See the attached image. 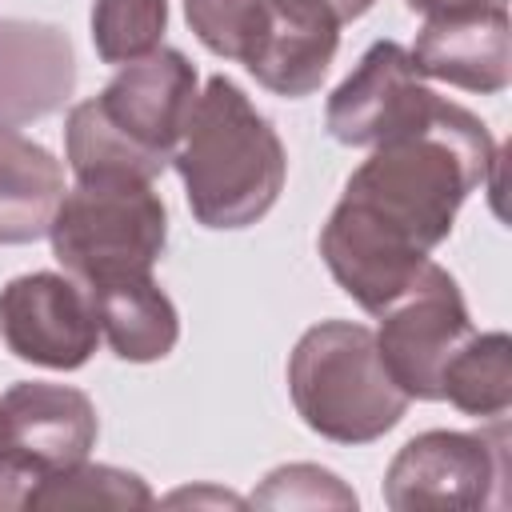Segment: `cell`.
I'll return each instance as SVG.
<instances>
[{"label": "cell", "mask_w": 512, "mask_h": 512, "mask_svg": "<svg viewBox=\"0 0 512 512\" xmlns=\"http://www.w3.org/2000/svg\"><path fill=\"white\" fill-rule=\"evenodd\" d=\"M496 140L480 116L436 96L404 132L372 144L348 176L320 256L332 280L372 316H380L448 240L460 204L492 180Z\"/></svg>", "instance_id": "cell-1"}, {"label": "cell", "mask_w": 512, "mask_h": 512, "mask_svg": "<svg viewBox=\"0 0 512 512\" xmlns=\"http://www.w3.org/2000/svg\"><path fill=\"white\" fill-rule=\"evenodd\" d=\"M172 168L184 180V200L196 224L236 232L272 212L284 192L288 156L264 112L232 84L212 76L180 132Z\"/></svg>", "instance_id": "cell-2"}, {"label": "cell", "mask_w": 512, "mask_h": 512, "mask_svg": "<svg viewBox=\"0 0 512 512\" xmlns=\"http://www.w3.org/2000/svg\"><path fill=\"white\" fill-rule=\"evenodd\" d=\"M288 396L296 416L332 444H372L412 404L388 376L376 332L356 320H320L296 340Z\"/></svg>", "instance_id": "cell-3"}, {"label": "cell", "mask_w": 512, "mask_h": 512, "mask_svg": "<svg viewBox=\"0 0 512 512\" xmlns=\"http://www.w3.org/2000/svg\"><path fill=\"white\" fill-rule=\"evenodd\" d=\"M196 40L244 64L276 96H312L340 48V20L316 0H184Z\"/></svg>", "instance_id": "cell-4"}, {"label": "cell", "mask_w": 512, "mask_h": 512, "mask_svg": "<svg viewBox=\"0 0 512 512\" xmlns=\"http://www.w3.org/2000/svg\"><path fill=\"white\" fill-rule=\"evenodd\" d=\"M48 240L60 268L84 288H96L116 276L152 272L168 244V212L144 176H84L64 192Z\"/></svg>", "instance_id": "cell-5"}, {"label": "cell", "mask_w": 512, "mask_h": 512, "mask_svg": "<svg viewBox=\"0 0 512 512\" xmlns=\"http://www.w3.org/2000/svg\"><path fill=\"white\" fill-rule=\"evenodd\" d=\"M508 424L488 420L480 432L432 428L412 436L384 472V504L416 508H488L504 504Z\"/></svg>", "instance_id": "cell-6"}, {"label": "cell", "mask_w": 512, "mask_h": 512, "mask_svg": "<svg viewBox=\"0 0 512 512\" xmlns=\"http://www.w3.org/2000/svg\"><path fill=\"white\" fill-rule=\"evenodd\" d=\"M376 348L408 400H440V372L452 352L476 332L460 284L436 260L376 316Z\"/></svg>", "instance_id": "cell-7"}, {"label": "cell", "mask_w": 512, "mask_h": 512, "mask_svg": "<svg viewBox=\"0 0 512 512\" xmlns=\"http://www.w3.org/2000/svg\"><path fill=\"white\" fill-rule=\"evenodd\" d=\"M0 340L16 360L72 372L100 344L88 288L68 272H24L0 288Z\"/></svg>", "instance_id": "cell-8"}, {"label": "cell", "mask_w": 512, "mask_h": 512, "mask_svg": "<svg viewBox=\"0 0 512 512\" xmlns=\"http://www.w3.org/2000/svg\"><path fill=\"white\" fill-rule=\"evenodd\" d=\"M196 84V64L184 52L160 44L156 52L120 64V72L108 80L100 96H92V104L116 136H124L136 152L168 168L188 124V112L200 96Z\"/></svg>", "instance_id": "cell-9"}, {"label": "cell", "mask_w": 512, "mask_h": 512, "mask_svg": "<svg viewBox=\"0 0 512 512\" xmlns=\"http://www.w3.org/2000/svg\"><path fill=\"white\" fill-rule=\"evenodd\" d=\"M432 100L436 92L416 72L412 52L396 40H376L328 96L324 128L348 148H372L416 124Z\"/></svg>", "instance_id": "cell-10"}, {"label": "cell", "mask_w": 512, "mask_h": 512, "mask_svg": "<svg viewBox=\"0 0 512 512\" xmlns=\"http://www.w3.org/2000/svg\"><path fill=\"white\" fill-rule=\"evenodd\" d=\"M96 404L52 380H20L0 396V440L36 472H64L96 448Z\"/></svg>", "instance_id": "cell-11"}, {"label": "cell", "mask_w": 512, "mask_h": 512, "mask_svg": "<svg viewBox=\"0 0 512 512\" xmlns=\"http://www.w3.org/2000/svg\"><path fill=\"white\" fill-rule=\"evenodd\" d=\"M412 64L428 80H444L464 92H504L512 80V20L508 4L460 8L424 16L412 44Z\"/></svg>", "instance_id": "cell-12"}, {"label": "cell", "mask_w": 512, "mask_h": 512, "mask_svg": "<svg viewBox=\"0 0 512 512\" xmlns=\"http://www.w3.org/2000/svg\"><path fill=\"white\" fill-rule=\"evenodd\" d=\"M76 52L64 28L44 20H0V132L24 128L68 104Z\"/></svg>", "instance_id": "cell-13"}, {"label": "cell", "mask_w": 512, "mask_h": 512, "mask_svg": "<svg viewBox=\"0 0 512 512\" xmlns=\"http://www.w3.org/2000/svg\"><path fill=\"white\" fill-rule=\"evenodd\" d=\"M88 300L96 308L100 336L108 348L128 364H152L164 360L180 340V316L168 292L152 280V272L116 276L96 288H88Z\"/></svg>", "instance_id": "cell-14"}, {"label": "cell", "mask_w": 512, "mask_h": 512, "mask_svg": "<svg viewBox=\"0 0 512 512\" xmlns=\"http://www.w3.org/2000/svg\"><path fill=\"white\" fill-rule=\"evenodd\" d=\"M64 200V164L16 128L0 132V244L48 236Z\"/></svg>", "instance_id": "cell-15"}, {"label": "cell", "mask_w": 512, "mask_h": 512, "mask_svg": "<svg viewBox=\"0 0 512 512\" xmlns=\"http://www.w3.org/2000/svg\"><path fill=\"white\" fill-rule=\"evenodd\" d=\"M440 400L472 420H504L512 408V340L508 332H472L440 372Z\"/></svg>", "instance_id": "cell-16"}, {"label": "cell", "mask_w": 512, "mask_h": 512, "mask_svg": "<svg viewBox=\"0 0 512 512\" xmlns=\"http://www.w3.org/2000/svg\"><path fill=\"white\" fill-rule=\"evenodd\" d=\"M152 488L124 468L80 460L64 472L40 476L28 496V508H152Z\"/></svg>", "instance_id": "cell-17"}, {"label": "cell", "mask_w": 512, "mask_h": 512, "mask_svg": "<svg viewBox=\"0 0 512 512\" xmlns=\"http://www.w3.org/2000/svg\"><path fill=\"white\" fill-rule=\"evenodd\" d=\"M64 152L72 164V176H104V172H128V176H144L156 180L164 168L156 160H148L144 152H136L124 136H116L108 128V120L96 112L92 100L72 104L68 124H64Z\"/></svg>", "instance_id": "cell-18"}, {"label": "cell", "mask_w": 512, "mask_h": 512, "mask_svg": "<svg viewBox=\"0 0 512 512\" xmlns=\"http://www.w3.org/2000/svg\"><path fill=\"white\" fill-rule=\"evenodd\" d=\"M168 0H92V48L104 64H132L160 48Z\"/></svg>", "instance_id": "cell-19"}, {"label": "cell", "mask_w": 512, "mask_h": 512, "mask_svg": "<svg viewBox=\"0 0 512 512\" xmlns=\"http://www.w3.org/2000/svg\"><path fill=\"white\" fill-rule=\"evenodd\" d=\"M256 508H356V492L320 464H280L252 492Z\"/></svg>", "instance_id": "cell-20"}, {"label": "cell", "mask_w": 512, "mask_h": 512, "mask_svg": "<svg viewBox=\"0 0 512 512\" xmlns=\"http://www.w3.org/2000/svg\"><path fill=\"white\" fill-rule=\"evenodd\" d=\"M40 476L44 472H36L28 460L0 444V508H28V496L40 484Z\"/></svg>", "instance_id": "cell-21"}, {"label": "cell", "mask_w": 512, "mask_h": 512, "mask_svg": "<svg viewBox=\"0 0 512 512\" xmlns=\"http://www.w3.org/2000/svg\"><path fill=\"white\" fill-rule=\"evenodd\" d=\"M164 504H228V508H244V500L224 492V488H180V492L164 496Z\"/></svg>", "instance_id": "cell-22"}, {"label": "cell", "mask_w": 512, "mask_h": 512, "mask_svg": "<svg viewBox=\"0 0 512 512\" xmlns=\"http://www.w3.org/2000/svg\"><path fill=\"white\" fill-rule=\"evenodd\" d=\"M484 4H508V0H408L412 12L436 16V12H460V8H484Z\"/></svg>", "instance_id": "cell-23"}, {"label": "cell", "mask_w": 512, "mask_h": 512, "mask_svg": "<svg viewBox=\"0 0 512 512\" xmlns=\"http://www.w3.org/2000/svg\"><path fill=\"white\" fill-rule=\"evenodd\" d=\"M316 4H324L340 24H348V20H360L376 0H316Z\"/></svg>", "instance_id": "cell-24"}, {"label": "cell", "mask_w": 512, "mask_h": 512, "mask_svg": "<svg viewBox=\"0 0 512 512\" xmlns=\"http://www.w3.org/2000/svg\"><path fill=\"white\" fill-rule=\"evenodd\" d=\"M0 444H4V440H0Z\"/></svg>", "instance_id": "cell-25"}]
</instances>
